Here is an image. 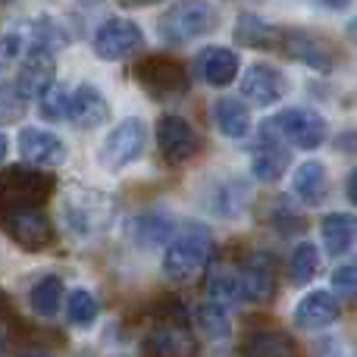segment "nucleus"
<instances>
[{
	"mask_svg": "<svg viewBox=\"0 0 357 357\" xmlns=\"http://www.w3.org/2000/svg\"><path fill=\"white\" fill-rule=\"evenodd\" d=\"M345 195H348V201H354V173L348 176V191H345Z\"/></svg>",
	"mask_w": 357,
	"mask_h": 357,
	"instance_id": "obj_41",
	"label": "nucleus"
},
{
	"mask_svg": "<svg viewBox=\"0 0 357 357\" xmlns=\"http://www.w3.org/2000/svg\"><path fill=\"white\" fill-rule=\"evenodd\" d=\"M6 151H10V142H6V135L0 132V163L6 160Z\"/></svg>",
	"mask_w": 357,
	"mask_h": 357,
	"instance_id": "obj_40",
	"label": "nucleus"
},
{
	"mask_svg": "<svg viewBox=\"0 0 357 357\" xmlns=\"http://www.w3.org/2000/svg\"><path fill=\"white\" fill-rule=\"evenodd\" d=\"M320 232H323V241H326V251L333 257H342V254H348L354 248L357 222L351 213H329L323 216Z\"/></svg>",
	"mask_w": 357,
	"mask_h": 357,
	"instance_id": "obj_27",
	"label": "nucleus"
},
{
	"mask_svg": "<svg viewBox=\"0 0 357 357\" xmlns=\"http://www.w3.org/2000/svg\"><path fill=\"white\" fill-rule=\"evenodd\" d=\"M56 182L50 173L35 167H10L0 173V216L16 213V210L44 207L54 195Z\"/></svg>",
	"mask_w": 357,
	"mask_h": 357,
	"instance_id": "obj_5",
	"label": "nucleus"
},
{
	"mask_svg": "<svg viewBox=\"0 0 357 357\" xmlns=\"http://www.w3.org/2000/svg\"><path fill=\"white\" fill-rule=\"evenodd\" d=\"M31 307H35L38 317L50 320L60 310V298H63V282L60 276H41L35 285H31Z\"/></svg>",
	"mask_w": 357,
	"mask_h": 357,
	"instance_id": "obj_31",
	"label": "nucleus"
},
{
	"mask_svg": "<svg viewBox=\"0 0 357 357\" xmlns=\"http://www.w3.org/2000/svg\"><path fill=\"white\" fill-rule=\"evenodd\" d=\"M320 273V248L314 241H301L289 257V279L295 285H307Z\"/></svg>",
	"mask_w": 357,
	"mask_h": 357,
	"instance_id": "obj_30",
	"label": "nucleus"
},
{
	"mask_svg": "<svg viewBox=\"0 0 357 357\" xmlns=\"http://www.w3.org/2000/svg\"><path fill=\"white\" fill-rule=\"evenodd\" d=\"M38 104H41L44 119H50V123H63V119H69V88L63 85V82H54V85H47L41 91Z\"/></svg>",
	"mask_w": 357,
	"mask_h": 357,
	"instance_id": "obj_33",
	"label": "nucleus"
},
{
	"mask_svg": "<svg viewBox=\"0 0 357 357\" xmlns=\"http://www.w3.org/2000/svg\"><path fill=\"white\" fill-rule=\"evenodd\" d=\"M317 3L326 6V10H345V6L351 3V0H317Z\"/></svg>",
	"mask_w": 357,
	"mask_h": 357,
	"instance_id": "obj_39",
	"label": "nucleus"
},
{
	"mask_svg": "<svg viewBox=\"0 0 357 357\" xmlns=\"http://www.w3.org/2000/svg\"><path fill=\"white\" fill-rule=\"evenodd\" d=\"M197 323H201V329L210 335V339H226L229 335V310H222L220 304L207 301L197 307Z\"/></svg>",
	"mask_w": 357,
	"mask_h": 357,
	"instance_id": "obj_34",
	"label": "nucleus"
},
{
	"mask_svg": "<svg viewBox=\"0 0 357 357\" xmlns=\"http://www.w3.org/2000/svg\"><path fill=\"white\" fill-rule=\"evenodd\" d=\"M3 232L16 241L22 251H44L54 241V222L44 213V207H29V210H16V213L0 216Z\"/></svg>",
	"mask_w": 357,
	"mask_h": 357,
	"instance_id": "obj_12",
	"label": "nucleus"
},
{
	"mask_svg": "<svg viewBox=\"0 0 357 357\" xmlns=\"http://www.w3.org/2000/svg\"><path fill=\"white\" fill-rule=\"evenodd\" d=\"M132 75L138 79V85L157 100H169V98H182L188 91V69L185 63L173 60V56H144L142 63H135Z\"/></svg>",
	"mask_w": 357,
	"mask_h": 357,
	"instance_id": "obj_7",
	"label": "nucleus"
},
{
	"mask_svg": "<svg viewBox=\"0 0 357 357\" xmlns=\"http://www.w3.org/2000/svg\"><path fill=\"white\" fill-rule=\"evenodd\" d=\"M241 357H301L298 342L282 329H254L241 339Z\"/></svg>",
	"mask_w": 357,
	"mask_h": 357,
	"instance_id": "obj_22",
	"label": "nucleus"
},
{
	"mask_svg": "<svg viewBox=\"0 0 357 357\" xmlns=\"http://www.w3.org/2000/svg\"><path fill=\"white\" fill-rule=\"evenodd\" d=\"M0 3H13V0H0Z\"/></svg>",
	"mask_w": 357,
	"mask_h": 357,
	"instance_id": "obj_44",
	"label": "nucleus"
},
{
	"mask_svg": "<svg viewBox=\"0 0 357 357\" xmlns=\"http://www.w3.org/2000/svg\"><path fill=\"white\" fill-rule=\"evenodd\" d=\"M254 201L251 182H245L241 176H222L216 182H210L207 195H204V207L210 213L222 216V220H238V216L248 213Z\"/></svg>",
	"mask_w": 357,
	"mask_h": 357,
	"instance_id": "obj_14",
	"label": "nucleus"
},
{
	"mask_svg": "<svg viewBox=\"0 0 357 357\" xmlns=\"http://www.w3.org/2000/svg\"><path fill=\"white\" fill-rule=\"evenodd\" d=\"M173 232H176L173 213H169V210H160V207H148L129 220V238H132V245L142 248V251L160 248L163 241L173 238Z\"/></svg>",
	"mask_w": 357,
	"mask_h": 357,
	"instance_id": "obj_18",
	"label": "nucleus"
},
{
	"mask_svg": "<svg viewBox=\"0 0 357 357\" xmlns=\"http://www.w3.org/2000/svg\"><path fill=\"white\" fill-rule=\"evenodd\" d=\"M25 110V100L13 91L10 85H0V123H13Z\"/></svg>",
	"mask_w": 357,
	"mask_h": 357,
	"instance_id": "obj_35",
	"label": "nucleus"
},
{
	"mask_svg": "<svg viewBox=\"0 0 357 357\" xmlns=\"http://www.w3.org/2000/svg\"><path fill=\"white\" fill-rule=\"evenodd\" d=\"M16 144H19V157L25 160V167H35V169L56 167L66 157V148H63L60 138L47 129H38V126H25L19 132Z\"/></svg>",
	"mask_w": 357,
	"mask_h": 357,
	"instance_id": "obj_17",
	"label": "nucleus"
},
{
	"mask_svg": "<svg viewBox=\"0 0 357 357\" xmlns=\"http://www.w3.org/2000/svg\"><path fill=\"white\" fill-rule=\"evenodd\" d=\"M197 66H201V75L207 79V85L226 88L238 75V54L229 47H207L197 54Z\"/></svg>",
	"mask_w": 357,
	"mask_h": 357,
	"instance_id": "obj_25",
	"label": "nucleus"
},
{
	"mask_svg": "<svg viewBox=\"0 0 357 357\" xmlns=\"http://www.w3.org/2000/svg\"><path fill=\"white\" fill-rule=\"evenodd\" d=\"M157 148H160V157L167 160V167H182V163L195 160L201 154V135L185 116L163 113L157 119Z\"/></svg>",
	"mask_w": 357,
	"mask_h": 357,
	"instance_id": "obj_9",
	"label": "nucleus"
},
{
	"mask_svg": "<svg viewBox=\"0 0 357 357\" xmlns=\"http://www.w3.org/2000/svg\"><path fill=\"white\" fill-rule=\"evenodd\" d=\"M3 348H6V335L0 333V354H3Z\"/></svg>",
	"mask_w": 357,
	"mask_h": 357,
	"instance_id": "obj_42",
	"label": "nucleus"
},
{
	"mask_svg": "<svg viewBox=\"0 0 357 357\" xmlns=\"http://www.w3.org/2000/svg\"><path fill=\"white\" fill-rule=\"evenodd\" d=\"M291 163V151L276 138H264L257 148H251V173L260 182H279Z\"/></svg>",
	"mask_w": 357,
	"mask_h": 357,
	"instance_id": "obj_23",
	"label": "nucleus"
},
{
	"mask_svg": "<svg viewBox=\"0 0 357 357\" xmlns=\"http://www.w3.org/2000/svg\"><path fill=\"white\" fill-rule=\"evenodd\" d=\"M222 22L220 6L210 0H178L176 6H169L157 22V35L167 44H188L195 38H204L210 31H216Z\"/></svg>",
	"mask_w": 357,
	"mask_h": 357,
	"instance_id": "obj_2",
	"label": "nucleus"
},
{
	"mask_svg": "<svg viewBox=\"0 0 357 357\" xmlns=\"http://www.w3.org/2000/svg\"><path fill=\"white\" fill-rule=\"evenodd\" d=\"M213 119H216V129H220L226 138H245L248 132H251V110H248V104L238 98L216 100Z\"/></svg>",
	"mask_w": 357,
	"mask_h": 357,
	"instance_id": "obj_26",
	"label": "nucleus"
},
{
	"mask_svg": "<svg viewBox=\"0 0 357 357\" xmlns=\"http://www.w3.org/2000/svg\"><path fill=\"white\" fill-rule=\"evenodd\" d=\"M98 298L91 295L88 289H73L69 291V304H66V314H69V323L73 326H94V320H98Z\"/></svg>",
	"mask_w": 357,
	"mask_h": 357,
	"instance_id": "obj_32",
	"label": "nucleus"
},
{
	"mask_svg": "<svg viewBox=\"0 0 357 357\" xmlns=\"http://www.w3.org/2000/svg\"><path fill=\"white\" fill-rule=\"evenodd\" d=\"M119 6H126V10H142V6H154L160 3V0H116Z\"/></svg>",
	"mask_w": 357,
	"mask_h": 357,
	"instance_id": "obj_38",
	"label": "nucleus"
},
{
	"mask_svg": "<svg viewBox=\"0 0 357 357\" xmlns=\"http://www.w3.org/2000/svg\"><path fill=\"white\" fill-rule=\"evenodd\" d=\"M333 289H335V295H342V298H354V291H357V285H354V264L335 266Z\"/></svg>",
	"mask_w": 357,
	"mask_h": 357,
	"instance_id": "obj_36",
	"label": "nucleus"
},
{
	"mask_svg": "<svg viewBox=\"0 0 357 357\" xmlns=\"http://www.w3.org/2000/svg\"><path fill=\"white\" fill-rule=\"evenodd\" d=\"M339 298L326 289H314L310 295H304L295 307V326L307 329V333H320V329L339 323Z\"/></svg>",
	"mask_w": 357,
	"mask_h": 357,
	"instance_id": "obj_20",
	"label": "nucleus"
},
{
	"mask_svg": "<svg viewBox=\"0 0 357 357\" xmlns=\"http://www.w3.org/2000/svg\"><path fill=\"white\" fill-rule=\"evenodd\" d=\"M279 47L289 60L301 63V66L314 69V73H333L335 54L320 35L307 29H279Z\"/></svg>",
	"mask_w": 357,
	"mask_h": 357,
	"instance_id": "obj_10",
	"label": "nucleus"
},
{
	"mask_svg": "<svg viewBox=\"0 0 357 357\" xmlns=\"http://www.w3.org/2000/svg\"><path fill=\"white\" fill-rule=\"evenodd\" d=\"M291 195H295L301 204H307V207H320V204L329 197L326 167H323L320 160L301 163V167L295 169V176H291Z\"/></svg>",
	"mask_w": 357,
	"mask_h": 357,
	"instance_id": "obj_24",
	"label": "nucleus"
},
{
	"mask_svg": "<svg viewBox=\"0 0 357 357\" xmlns=\"http://www.w3.org/2000/svg\"><path fill=\"white\" fill-rule=\"evenodd\" d=\"M113 216H116V201L100 188H69L63 195V220L79 238L107 232Z\"/></svg>",
	"mask_w": 357,
	"mask_h": 357,
	"instance_id": "obj_3",
	"label": "nucleus"
},
{
	"mask_svg": "<svg viewBox=\"0 0 357 357\" xmlns=\"http://www.w3.org/2000/svg\"><path fill=\"white\" fill-rule=\"evenodd\" d=\"M142 351L144 357H197L201 345H197L195 333L182 320H176V323H160V326L151 329Z\"/></svg>",
	"mask_w": 357,
	"mask_h": 357,
	"instance_id": "obj_15",
	"label": "nucleus"
},
{
	"mask_svg": "<svg viewBox=\"0 0 357 357\" xmlns=\"http://www.w3.org/2000/svg\"><path fill=\"white\" fill-rule=\"evenodd\" d=\"M29 357H50V354H41V351H38V354H29Z\"/></svg>",
	"mask_w": 357,
	"mask_h": 357,
	"instance_id": "obj_43",
	"label": "nucleus"
},
{
	"mask_svg": "<svg viewBox=\"0 0 357 357\" xmlns=\"http://www.w3.org/2000/svg\"><path fill=\"white\" fill-rule=\"evenodd\" d=\"M207 295H210V301L220 304L222 310H232L235 304H241V301H245V295H241L238 273L229 270V266H216V270H210Z\"/></svg>",
	"mask_w": 357,
	"mask_h": 357,
	"instance_id": "obj_29",
	"label": "nucleus"
},
{
	"mask_svg": "<svg viewBox=\"0 0 357 357\" xmlns=\"http://www.w3.org/2000/svg\"><path fill=\"white\" fill-rule=\"evenodd\" d=\"M69 119L79 129H100L110 119V100L98 85H79L69 94Z\"/></svg>",
	"mask_w": 357,
	"mask_h": 357,
	"instance_id": "obj_21",
	"label": "nucleus"
},
{
	"mask_svg": "<svg viewBox=\"0 0 357 357\" xmlns=\"http://www.w3.org/2000/svg\"><path fill=\"white\" fill-rule=\"evenodd\" d=\"M144 144H148V126L135 116L126 119L100 144V151H98L100 167L110 169V173H119V169H126L129 163H135L144 154Z\"/></svg>",
	"mask_w": 357,
	"mask_h": 357,
	"instance_id": "obj_8",
	"label": "nucleus"
},
{
	"mask_svg": "<svg viewBox=\"0 0 357 357\" xmlns=\"http://www.w3.org/2000/svg\"><path fill=\"white\" fill-rule=\"evenodd\" d=\"M91 44L100 60L116 63V60L132 56L135 50H142L144 31H142V25H135L132 19H104V22L98 25V31H94Z\"/></svg>",
	"mask_w": 357,
	"mask_h": 357,
	"instance_id": "obj_11",
	"label": "nucleus"
},
{
	"mask_svg": "<svg viewBox=\"0 0 357 357\" xmlns=\"http://www.w3.org/2000/svg\"><path fill=\"white\" fill-rule=\"evenodd\" d=\"M56 82V66H54V50H35L22 60L16 73V82H13V91L22 100L29 98H41V91L47 85Z\"/></svg>",
	"mask_w": 357,
	"mask_h": 357,
	"instance_id": "obj_19",
	"label": "nucleus"
},
{
	"mask_svg": "<svg viewBox=\"0 0 357 357\" xmlns=\"http://www.w3.org/2000/svg\"><path fill=\"white\" fill-rule=\"evenodd\" d=\"M238 282H241V295H245V301H254V304L273 301L276 285H279L276 257H273L270 251L251 254V257L241 264V270H238Z\"/></svg>",
	"mask_w": 357,
	"mask_h": 357,
	"instance_id": "obj_13",
	"label": "nucleus"
},
{
	"mask_svg": "<svg viewBox=\"0 0 357 357\" xmlns=\"http://www.w3.org/2000/svg\"><path fill=\"white\" fill-rule=\"evenodd\" d=\"M235 41L245 44V47L273 50V47H279V29L264 22V19L254 16V13H241L238 22H235Z\"/></svg>",
	"mask_w": 357,
	"mask_h": 357,
	"instance_id": "obj_28",
	"label": "nucleus"
},
{
	"mask_svg": "<svg viewBox=\"0 0 357 357\" xmlns=\"http://www.w3.org/2000/svg\"><path fill=\"white\" fill-rule=\"evenodd\" d=\"M260 132H264V138L291 142L301 151H317L329 135L326 119L314 110H304V107H285L282 113H276V116L266 119Z\"/></svg>",
	"mask_w": 357,
	"mask_h": 357,
	"instance_id": "obj_6",
	"label": "nucleus"
},
{
	"mask_svg": "<svg viewBox=\"0 0 357 357\" xmlns=\"http://www.w3.org/2000/svg\"><path fill=\"white\" fill-rule=\"evenodd\" d=\"M213 257V235L201 222H188L182 232H173L163 254V273L169 282H188Z\"/></svg>",
	"mask_w": 357,
	"mask_h": 357,
	"instance_id": "obj_1",
	"label": "nucleus"
},
{
	"mask_svg": "<svg viewBox=\"0 0 357 357\" xmlns=\"http://www.w3.org/2000/svg\"><path fill=\"white\" fill-rule=\"evenodd\" d=\"M276 222H279V232H298L304 226V220H298V213L291 207H276Z\"/></svg>",
	"mask_w": 357,
	"mask_h": 357,
	"instance_id": "obj_37",
	"label": "nucleus"
},
{
	"mask_svg": "<svg viewBox=\"0 0 357 357\" xmlns=\"http://www.w3.org/2000/svg\"><path fill=\"white\" fill-rule=\"evenodd\" d=\"M285 91H289V79L276 66H270V63H254L245 73V79H241V94L254 107L279 104L285 98Z\"/></svg>",
	"mask_w": 357,
	"mask_h": 357,
	"instance_id": "obj_16",
	"label": "nucleus"
},
{
	"mask_svg": "<svg viewBox=\"0 0 357 357\" xmlns=\"http://www.w3.org/2000/svg\"><path fill=\"white\" fill-rule=\"evenodd\" d=\"M66 44V31L54 22V19H29V22H16L3 38H0V69L16 66L35 50H54Z\"/></svg>",
	"mask_w": 357,
	"mask_h": 357,
	"instance_id": "obj_4",
	"label": "nucleus"
}]
</instances>
